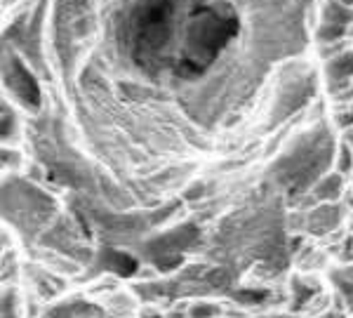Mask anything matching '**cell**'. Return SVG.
I'll use <instances>...</instances> for the list:
<instances>
[{
  "mask_svg": "<svg viewBox=\"0 0 353 318\" xmlns=\"http://www.w3.org/2000/svg\"><path fill=\"white\" fill-rule=\"evenodd\" d=\"M332 73L334 76H349V73H353V57H346V59H339L332 64Z\"/></svg>",
  "mask_w": 353,
  "mask_h": 318,
  "instance_id": "6da1fadb",
  "label": "cell"
},
{
  "mask_svg": "<svg viewBox=\"0 0 353 318\" xmlns=\"http://www.w3.org/2000/svg\"><path fill=\"white\" fill-rule=\"evenodd\" d=\"M323 198H334L339 194V179L337 177H332V179H327L325 184L321 186V191H318Z\"/></svg>",
  "mask_w": 353,
  "mask_h": 318,
  "instance_id": "7a4b0ae2",
  "label": "cell"
}]
</instances>
